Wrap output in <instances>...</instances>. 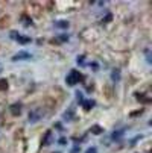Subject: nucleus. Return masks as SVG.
Segmentation results:
<instances>
[{
    "mask_svg": "<svg viewBox=\"0 0 152 153\" xmlns=\"http://www.w3.org/2000/svg\"><path fill=\"white\" fill-rule=\"evenodd\" d=\"M43 117H44V111H43L41 108H35V109H32V111L29 112V115H28L29 123H37V121H40Z\"/></svg>",
    "mask_w": 152,
    "mask_h": 153,
    "instance_id": "obj_1",
    "label": "nucleus"
},
{
    "mask_svg": "<svg viewBox=\"0 0 152 153\" xmlns=\"http://www.w3.org/2000/svg\"><path fill=\"white\" fill-rule=\"evenodd\" d=\"M81 79H82V76H81L76 70H72V73H70V74L66 77V82H67L69 85H76Z\"/></svg>",
    "mask_w": 152,
    "mask_h": 153,
    "instance_id": "obj_2",
    "label": "nucleus"
},
{
    "mask_svg": "<svg viewBox=\"0 0 152 153\" xmlns=\"http://www.w3.org/2000/svg\"><path fill=\"white\" fill-rule=\"evenodd\" d=\"M32 58V55L31 53H28V52H18L17 55H14L12 56V61H23V59H31Z\"/></svg>",
    "mask_w": 152,
    "mask_h": 153,
    "instance_id": "obj_3",
    "label": "nucleus"
},
{
    "mask_svg": "<svg viewBox=\"0 0 152 153\" xmlns=\"http://www.w3.org/2000/svg\"><path fill=\"white\" fill-rule=\"evenodd\" d=\"M11 35H12V38H15L20 44H28V42H31V38L29 36H21L20 33H17V32H11Z\"/></svg>",
    "mask_w": 152,
    "mask_h": 153,
    "instance_id": "obj_4",
    "label": "nucleus"
},
{
    "mask_svg": "<svg viewBox=\"0 0 152 153\" xmlns=\"http://www.w3.org/2000/svg\"><path fill=\"white\" fill-rule=\"evenodd\" d=\"M50 140H52V132L47 130L44 134V137H43V146H50Z\"/></svg>",
    "mask_w": 152,
    "mask_h": 153,
    "instance_id": "obj_5",
    "label": "nucleus"
},
{
    "mask_svg": "<svg viewBox=\"0 0 152 153\" xmlns=\"http://www.w3.org/2000/svg\"><path fill=\"white\" fill-rule=\"evenodd\" d=\"M11 112H12L14 115H20V112H21L20 105H12V106H11Z\"/></svg>",
    "mask_w": 152,
    "mask_h": 153,
    "instance_id": "obj_6",
    "label": "nucleus"
},
{
    "mask_svg": "<svg viewBox=\"0 0 152 153\" xmlns=\"http://www.w3.org/2000/svg\"><path fill=\"white\" fill-rule=\"evenodd\" d=\"M91 132H93L94 135H99V134L103 132V129H102L100 126H93V127H91Z\"/></svg>",
    "mask_w": 152,
    "mask_h": 153,
    "instance_id": "obj_7",
    "label": "nucleus"
},
{
    "mask_svg": "<svg viewBox=\"0 0 152 153\" xmlns=\"http://www.w3.org/2000/svg\"><path fill=\"white\" fill-rule=\"evenodd\" d=\"M82 105H84V108H85V109H91V106H94V102L87 100V102H82Z\"/></svg>",
    "mask_w": 152,
    "mask_h": 153,
    "instance_id": "obj_8",
    "label": "nucleus"
},
{
    "mask_svg": "<svg viewBox=\"0 0 152 153\" xmlns=\"http://www.w3.org/2000/svg\"><path fill=\"white\" fill-rule=\"evenodd\" d=\"M6 88H8V82H6L5 79H0V91L6 90Z\"/></svg>",
    "mask_w": 152,
    "mask_h": 153,
    "instance_id": "obj_9",
    "label": "nucleus"
},
{
    "mask_svg": "<svg viewBox=\"0 0 152 153\" xmlns=\"http://www.w3.org/2000/svg\"><path fill=\"white\" fill-rule=\"evenodd\" d=\"M21 20H23V21H25V25H26V26H29V25H32V18H28L26 15H23V17H21Z\"/></svg>",
    "mask_w": 152,
    "mask_h": 153,
    "instance_id": "obj_10",
    "label": "nucleus"
},
{
    "mask_svg": "<svg viewBox=\"0 0 152 153\" xmlns=\"http://www.w3.org/2000/svg\"><path fill=\"white\" fill-rule=\"evenodd\" d=\"M56 26L58 27H69V23H67V21H58Z\"/></svg>",
    "mask_w": 152,
    "mask_h": 153,
    "instance_id": "obj_11",
    "label": "nucleus"
},
{
    "mask_svg": "<svg viewBox=\"0 0 152 153\" xmlns=\"http://www.w3.org/2000/svg\"><path fill=\"white\" fill-rule=\"evenodd\" d=\"M122 134H123V132H122V130H119V132H117V134H114V135H113V138L116 140V138H119V137H120Z\"/></svg>",
    "mask_w": 152,
    "mask_h": 153,
    "instance_id": "obj_12",
    "label": "nucleus"
},
{
    "mask_svg": "<svg viewBox=\"0 0 152 153\" xmlns=\"http://www.w3.org/2000/svg\"><path fill=\"white\" fill-rule=\"evenodd\" d=\"M87 153H96V149L93 147V149H88V150H87Z\"/></svg>",
    "mask_w": 152,
    "mask_h": 153,
    "instance_id": "obj_13",
    "label": "nucleus"
},
{
    "mask_svg": "<svg viewBox=\"0 0 152 153\" xmlns=\"http://www.w3.org/2000/svg\"><path fill=\"white\" fill-rule=\"evenodd\" d=\"M59 144H61V146H62V144H66V140H64V138H61V140H59Z\"/></svg>",
    "mask_w": 152,
    "mask_h": 153,
    "instance_id": "obj_14",
    "label": "nucleus"
}]
</instances>
